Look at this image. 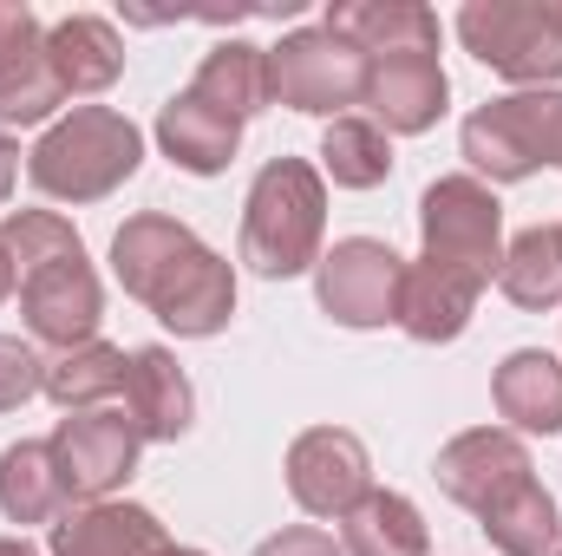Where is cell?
<instances>
[{
  "label": "cell",
  "instance_id": "6da1fadb",
  "mask_svg": "<svg viewBox=\"0 0 562 556\" xmlns=\"http://www.w3.org/2000/svg\"><path fill=\"white\" fill-rule=\"evenodd\" d=\"M112 276L177 341H210L236 314V269L210 243H196L190 223H177L164 210L125 216V230L112 236Z\"/></svg>",
  "mask_w": 562,
  "mask_h": 556
},
{
  "label": "cell",
  "instance_id": "7a4b0ae2",
  "mask_svg": "<svg viewBox=\"0 0 562 556\" xmlns=\"http://www.w3.org/2000/svg\"><path fill=\"white\" fill-rule=\"evenodd\" d=\"M327 236V184L307 157H269L243 203V263L269 281H288L321 263Z\"/></svg>",
  "mask_w": 562,
  "mask_h": 556
},
{
  "label": "cell",
  "instance_id": "3957f363",
  "mask_svg": "<svg viewBox=\"0 0 562 556\" xmlns=\"http://www.w3.org/2000/svg\"><path fill=\"white\" fill-rule=\"evenodd\" d=\"M138 164H144V132L125 112H112V105H72L46 138L33 144L26 177L53 203H99L125 177H138Z\"/></svg>",
  "mask_w": 562,
  "mask_h": 556
},
{
  "label": "cell",
  "instance_id": "277c9868",
  "mask_svg": "<svg viewBox=\"0 0 562 556\" xmlns=\"http://www.w3.org/2000/svg\"><path fill=\"white\" fill-rule=\"evenodd\" d=\"M458 40L517 86L562 79V7L557 0H471L458 13Z\"/></svg>",
  "mask_w": 562,
  "mask_h": 556
},
{
  "label": "cell",
  "instance_id": "5b68a950",
  "mask_svg": "<svg viewBox=\"0 0 562 556\" xmlns=\"http://www.w3.org/2000/svg\"><path fill=\"white\" fill-rule=\"evenodd\" d=\"M419 230H425V263L477 276L491 288L504 263V203L484 177H438L419 197Z\"/></svg>",
  "mask_w": 562,
  "mask_h": 556
},
{
  "label": "cell",
  "instance_id": "8992f818",
  "mask_svg": "<svg viewBox=\"0 0 562 556\" xmlns=\"http://www.w3.org/2000/svg\"><path fill=\"white\" fill-rule=\"evenodd\" d=\"M367 99V53H353L327 26H301L281 46H269V105L347 119V105Z\"/></svg>",
  "mask_w": 562,
  "mask_h": 556
},
{
  "label": "cell",
  "instance_id": "52a82bcc",
  "mask_svg": "<svg viewBox=\"0 0 562 556\" xmlns=\"http://www.w3.org/2000/svg\"><path fill=\"white\" fill-rule=\"evenodd\" d=\"M314 294H321V314H334L340 327H386L400 321L406 256L380 236H347L314 263Z\"/></svg>",
  "mask_w": 562,
  "mask_h": 556
},
{
  "label": "cell",
  "instance_id": "ba28073f",
  "mask_svg": "<svg viewBox=\"0 0 562 556\" xmlns=\"http://www.w3.org/2000/svg\"><path fill=\"white\" fill-rule=\"evenodd\" d=\"M20 314H26V334L46 341V347H59V354L79 347V341H99L105 288H99V276H92L86 249L26 263V269H20Z\"/></svg>",
  "mask_w": 562,
  "mask_h": 556
},
{
  "label": "cell",
  "instance_id": "9c48e42d",
  "mask_svg": "<svg viewBox=\"0 0 562 556\" xmlns=\"http://www.w3.org/2000/svg\"><path fill=\"white\" fill-rule=\"evenodd\" d=\"M53 445V465L66 478V498L79 504H105L132 471H138V425L112 407H92V413H66L59 432L46 438Z\"/></svg>",
  "mask_w": 562,
  "mask_h": 556
},
{
  "label": "cell",
  "instance_id": "30bf717a",
  "mask_svg": "<svg viewBox=\"0 0 562 556\" xmlns=\"http://www.w3.org/2000/svg\"><path fill=\"white\" fill-rule=\"evenodd\" d=\"M288 491L307 518H347L373 491V458L360 432L347 425H314L288 445Z\"/></svg>",
  "mask_w": 562,
  "mask_h": 556
},
{
  "label": "cell",
  "instance_id": "8fae6325",
  "mask_svg": "<svg viewBox=\"0 0 562 556\" xmlns=\"http://www.w3.org/2000/svg\"><path fill=\"white\" fill-rule=\"evenodd\" d=\"M543 119H550V92H510L491 99L464 119V157L471 170H484L491 184H524L537 177L543 157Z\"/></svg>",
  "mask_w": 562,
  "mask_h": 556
},
{
  "label": "cell",
  "instance_id": "7c38bea8",
  "mask_svg": "<svg viewBox=\"0 0 562 556\" xmlns=\"http://www.w3.org/2000/svg\"><path fill=\"white\" fill-rule=\"evenodd\" d=\"M445 99H451V79H445V66H438V53H386V59H367V112H373V125L393 138H419L431 132L438 119H445Z\"/></svg>",
  "mask_w": 562,
  "mask_h": 556
},
{
  "label": "cell",
  "instance_id": "4fadbf2b",
  "mask_svg": "<svg viewBox=\"0 0 562 556\" xmlns=\"http://www.w3.org/2000/svg\"><path fill=\"white\" fill-rule=\"evenodd\" d=\"M66 105L46 66V26L33 7L0 0V125H46Z\"/></svg>",
  "mask_w": 562,
  "mask_h": 556
},
{
  "label": "cell",
  "instance_id": "5bb4252c",
  "mask_svg": "<svg viewBox=\"0 0 562 556\" xmlns=\"http://www.w3.org/2000/svg\"><path fill=\"white\" fill-rule=\"evenodd\" d=\"M524 471H537V465H530V445H524L510 425H471V432H458V438L438 452V465H431L438 491H445L451 504H464V511H484V498L504 491V485L524 478Z\"/></svg>",
  "mask_w": 562,
  "mask_h": 556
},
{
  "label": "cell",
  "instance_id": "9a60e30c",
  "mask_svg": "<svg viewBox=\"0 0 562 556\" xmlns=\"http://www.w3.org/2000/svg\"><path fill=\"white\" fill-rule=\"evenodd\" d=\"M125 419L138 425V438H183L190 419H196V393H190V374L177 367L170 347H138L125 360Z\"/></svg>",
  "mask_w": 562,
  "mask_h": 556
},
{
  "label": "cell",
  "instance_id": "2e32d148",
  "mask_svg": "<svg viewBox=\"0 0 562 556\" xmlns=\"http://www.w3.org/2000/svg\"><path fill=\"white\" fill-rule=\"evenodd\" d=\"M53 556H170V531L144 504H86L53 524Z\"/></svg>",
  "mask_w": 562,
  "mask_h": 556
},
{
  "label": "cell",
  "instance_id": "e0dca14e",
  "mask_svg": "<svg viewBox=\"0 0 562 556\" xmlns=\"http://www.w3.org/2000/svg\"><path fill=\"white\" fill-rule=\"evenodd\" d=\"M484 281L458 276V269H438V263H406V294H400V327L419 341V347H445L471 327V308H477Z\"/></svg>",
  "mask_w": 562,
  "mask_h": 556
},
{
  "label": "cell",
  "instance_id": "ac0fdd59",
  "mask_svg": "<svg viewBox=\"0 0 562 556\" xmlns=\"http://www.w3.org/2000/svg\"><path fill=\"white\" fill-rule=\"evenodd\" d=\"M477 531L491 537V551H504V556H557L562 551L557 498L543 491L537 471H524L504 491H491L484 511H477Z\"/></svg>",
  "mask_w": 562,
  "mask_h": 556
},
{
  "label": "cell",
  "instance_id": "d6986e66",
  "mask_svg": "<svg viewBox=\"0 0 562 556\" xmlns=\"http://www.w3.org/2000/svg\"><path fill=\"white\" fill-rule=\"evenodd\" d=\"M46 66H53V79H59L66 99H92V92H105L125 73V40H119L112 20L72 13V20H59L46 33Z\"/></svg>",
  "mask_w": 562,
  "mask_h": 556
},
{
  "label": "cell",
  "instance_id": "ffe728a7",
  "mask_svg": "<svg viewBox=\"0 0 562 556\" xmlns=\"http://www.w3.org/2000/svg\"><path fill=\"white\" fill-rule=\"evenodd\" d=\"M327 33H340L353 53H367V59H386V53H438V13L419 7V0H340L327 20H321Z\"/></svg>",
  "mask_w": 562,
  "mask_h": 556
},
{
  "label": "cell",
  "instance_id": "44dd1931",
  "mask_svg": "<svg viewBox=\"0 0 562 556\" xmlns=\"http://www.w3.org/2000/svg\"><path fill=\"white\" fill-rule=\"evenodd\" d=\"M157 144H164V157H170L177 170L216 177V170H229V157H236V144H243V125H236L229 112H216L210 99L177 92V99L157 112Z\"/></svg>",
  "mask_w": 562,
  "mask_h": 556
},
{
  "label": "cell",
  "instance_id": "7402d4cb",
  "mask_svg": "<svg viewBox=\"0 0 562 556\" xmlns=\"http://www.w3.org/2000/svg\"><path fill=\"white\" fill-rule=\"evenodd\" d=\"M491 400H497V413L510 419L517 438H524V432H543V438L562 432V360L543 354V347H517V354L497 367Z\"/></svg>",
  "mask_w": 562,
  "mask_h": 556
},
{
  "label": "cell",
  "instance_id": "603a6c76",
  "mask_svg": "<svg viewBox=\"0 0 562 556\" xmlns=\"http://www.w3.org/2000/svg\"><path fill=\"white\" fill-rule=\"evenodd\" d=\"M66 504L72 498H66V478L46 438H20L0 452V518L7 524H59Z\"/></svg>",
  "mask_w": 562,
  "mask_h": 556
},
{
  "label": "cell",
  "instance_id": "cb8c5ba5",
  "mask_svg": "<svg viewBox=\"0 0 562 556\" xmlns=\"http://www.w3.org/2000/svg\"><path fill=\"white\" fill-rule=\"evenodd\" d=\"M190 92L210 99L216 112H229L236 125H249L256 112H269V46H249V40L210 46L196 79H190Z\"/></svg>",
  "mask_w": 562,
  "mask_h": 556
},
{
  "label": "cell",
  "instance_id": "d4e9b609",
  "mask_svg": "<svg viewBox=\"0 0 562 556\" xmlns=\"http://www.w3.org/2000/svg\"><path fill=\"white\" fill-rule=\"evenodd\" d=\"M340 551L347 556H431V537H425V518H419L413 498L373 485L340 518Z\"/></svg>",
  "mask_w": 562,
  "mask_h": 556
},
{
  "label": "cell",
  "instance_id": "484cf974",
  "mask_svg": "<svg viewBox=\"0 0 562 556\" xmlns=\"http://www.w3.org/2000/svg\"><path fill=\"white\" fill-rule=\"evenodd\" d=\"M125 347H112V341H79V347H66V354H53L46 360V400L53 407H66V413H92V407H105L112 393H125Z\"/></svg>",
  "mask_w": 562,
  "mask_h": 556
},
{
  "label": "cell",
  "instance_id": "4316f807",
  "mask_svg": "<svg viewBox=\"0 0 562 556\" xmlns=\"http://www.w3.org/2000/svg\"><path fill=\"white\" fill-rule=\"evenodd\" d=\"M497 288L517 308H557L562 301V223H537L524 230L504 263H497Z\"/></svg>",
  "mask_w": 562,
  "mask_h": 556
},
{
  "label": "cell",
  "instance_id": "83f0119b",
  "mask_svg": "<svg viewBox=\"0 0 562 556\" xmlns=\"http://www.w3.org/2000/svg\"><path fill=\"white\" fill-rule=\"evenodd\" d=\"M321 164L340 190H373L393 177V144L373 119H334L321 138Z\"/></svg>",
  "mask_w": 562,
  "mask_h": 556
},
{
  "label": "cell",
  "instance_id": "f1b7e54d",
  "mask_svg": "<svg viewBox=\"0 0 562 556\" xmlns=\"http://www.w3.org/2000/svg\"><path fill=\"white\" fill-rule=\"evenodd\" d=\"M0 243H7L13 269L46 263V256H66V249H86V243H79V230H72L66 216H53V210H7Z\"/></svg>",
  "mask_w": 562,
  "mask_h": 556
},
{
  "label": "cell",
  "instance_id": "f546056e",
  "mask_svg": "<svg viewBox=\"0 0 562 556\" xmlns=\"http://www.w3.org/2000/svg\"><path fill=\"white\" fill-rule=\"evenodd\" d=\"M40 387H46V360L20 334H0V413H20Z\"/></svg>",
  "mask_w": 562,
  "mask_h": 556
},
{
  "label": "cell",
  "instance_id": "4dcf8cb0",
  "mask_svg": "<svg viewBox=\"0 0 562 556\" xmlns=\"http://www.w3.org/2000/svg\"><path fill=\"white\" fill-rule=\"evenodd\" d=\"M256 556H347L334 531H314V524H294V531H276L269 544H256Z\"/></svg>",
  "mask_w": 562,
  "mask_h": 556
},
{
  "label": "cell",
  "instance_id": "1f68e13d",
  "mask_svg": "<svg viewBox=\"0 0 562 556\" xmlns=\"http://www.w3.org/2000/svg\"><path fill=\"white\" fill-rule=\"evenodd\" d=\"M13 177H20V151H13V144L0 138V203L13 197Z\"/></svg>",
  "mask_w": 562,
  "mask_h": 556
},
{
  "label": "cell",
  "instance_id": "d6a6232c",
  "mask_svg": "<svg viewBox=\"0 0 562 556\" xmlns=\"http://www.w3.org/2000/svg\"><path fill=\"white\" fill-rule=\"evenodd\" d=\"M20 288V269H13V256H7V243H0V301Z\"/></svg>",
  "mask_w": 562,
  "mask_h": 556
},
{
  "label": "cell",
  "instance_id": "836d02e7",
  "mask_svg": "<svg viewBox=\"0 0 562 556\" xmlns=\"http://www.w3.org/2000/svg\"><path fill=\"white\" fill-rule=\"evenodd\" d=\"M0 556H40L26 537H0Z\"/></svg>",
  "mask_w": 562,
  "mask_h": 556
},
{
  "label": "cell",
  "instance_id": "e575fe53",
  "mask_svg": "<svg viewBox=\"0 0 562 556\" xmlns=\"http://www.w3.org/2000/svg\"><path fill=\"white\" fill-rule=\"evenodd\" d=\"M170 556H203V551H170Z\"/></svg>",
  "mask_w": 562,
  "mask_h": 556
},
{
  "label": "cell",
  "instance_id": "d590c367",
  "mask_svg": "<svg viewBox=\"0 0 562 556\" xmlns=\"http://www.w3.org/2000/svg\"><path fill=\"white\" fill-rule=\"evenodd\" d=\"M557 556H562V551H557Z\"/></svg>",
  "mask_w": 562,
  "mask_h": 556
}]
</instances>
